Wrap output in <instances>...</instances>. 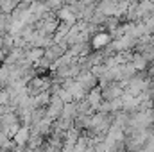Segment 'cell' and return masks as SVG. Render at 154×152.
Wrapping results in <instances>:
<instances>
[{
    "label": "cell",
    "instance_id": "6da1fadb",
    "mask_svg": "<svg viewBox=\"0 0 154 152\" xmlns=\"http://www.w3.org/2000/svg\"><path fill=\"white\" fill-rule=\"evenodd\" d=\"M63 109H65V102H63L59 97H52V102H50V106L47 108V116H48L52 122H56V120L61 118Z\"/></svg>",
    "mask_w": 154,
    "mask_h": 152
},
{
    "label": "cell",
    "instance_id": "7a4b0ae2",
    "mask_svg": "<svg viewBox=\"0 0 154 152\" xmlns=\"http://www.w3.org/2000/svg\"><path fill=\"white\" fill-rule=\"evenodd\" d=\"M77 82H81L82 86H84V90L90 93L91 90H95V88H99V79L93 75L91 72H81V75L75 79Z\"/></svg>",
    "mask_w": 154,
    "mask_h": 152
},
{
    "label": "cell",
    "instance_id": "3957f363",
    "mask_svg": "<svg viewBox=\"0 0 154 152\" xmlns=\"http://www.w3.org/2000/svg\"><path fill=\"white\" fill-rule=\"evenodd\" d=\"M31 140V127H20V131L16 132V136L13 138V141L18 145V147H27Z\"/></svg>",
    "mask_w": 154,
    "mask_h": 152
},
{
    "label": "cell",
    "instance_id": "277c9868",
    "mask_svg": "<svg viewBox=\"0 0 154 152\" xmlns=\"http://www.w3.org/2000/svg\"><path fill=\"white\" fill-rule=\"evenodd\" d=\"M56 14H57L59 22H65V23H68V25H72V27H74L77 22H79V20H77V16L72 13V11H70V9H68V7H66V5H65L59 13H56Z\"/></svg>",
    "mask_w": 154,
    "mask_h": 152
},
{
    "label": "cell",
    "instance_id": "5b68a950",
    "mask_svg": "<svg viewBox=\"0 0 154 152\" xmlns=\"http://www.w3.org/2000/svg\"><path fill=\"white\" fill-rule=\"evenodd\" d=\"M11 104V95L7 93V90L0 91V106H9Z\"/></svg>",
    "mask_w": 154,
    "mask_h": 152
}]
</instances>
